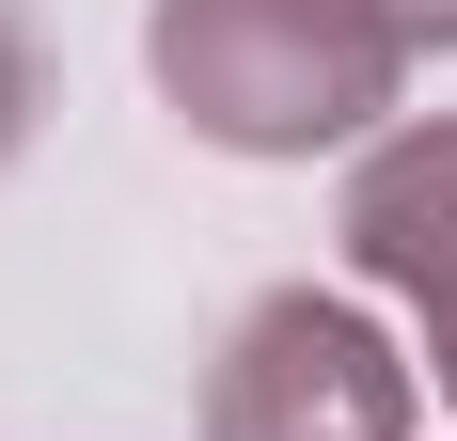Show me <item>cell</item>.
<instances>
[{
  "instance_id": "3",
  "label": "cell",
  "mask_w": 457,
  "mask_h": 441,
  "mask_svg": "<svg viewBox=\"0 0 457 441\" xmlns=\"http://www.w3.org/2000/svg\"><path fill=\"white\" fill-rule=\"evenodd\" d=\"M347 237H363V268H395L426 300V331H442V379H457V127H411L395 158L363 174V205H347Z\"/></svg>"
},
{
  "instance_id": "4",
  "label": "cell",
  "mask_w": 457,
  "mask_h": 441,
  "mask_svg": "<svg viewBox=\"0 0 457 441\" xmlns=\"http://www.w3.org/2000/svg\"><path fill=\"white\" fill-rule=\"evenodd\" d=\"M378 16H395L411 47H426V32H457V0H378Z\"/></svg>"
},
{
  "instance_id": "5",
  "label": "cell",
  "mask_w": 457,
  "mask_h": 441,
  "mask_svg": "<svg viewBox=\"0 0 457 441\" xmlns=\"http://www.w3.org/2000/svg\"><path fill=\"white\" fill-rule=\"evenodd\" d=\"M16 95H32V63H16V32H0V142H16Z\"/></svg>"
},
{
  "instance_id": "1",
  "label": "cell",
  "mask_w": 457,
  "mask_h": 441,
  "mask_svg": "<svg viewBox=\"0 0 457 441\" xmlns=\"http://www.w3.org/2000/svg\"><path fill=\"white\" fill-rule=\"evenodd\" d=\"M411 32L378 0H158V79L221 142H331L395 95Z\"/></svg>"
},
{
  "instance_id": "2",
  "label": "cell",
  "mask_w": 457,
  "mask_h": 441,
  "mask_svg": "<svg viewBox=\"0 0 457 441\" xmlns=\"http://www.w3.org/2000/svg\"><path fill=\"white\" fill-rule=\"evenodd\" d=\"M395 426H411V379L331 300H269L221 362V441H395Z\"/></svg>"
}]
</instances>
